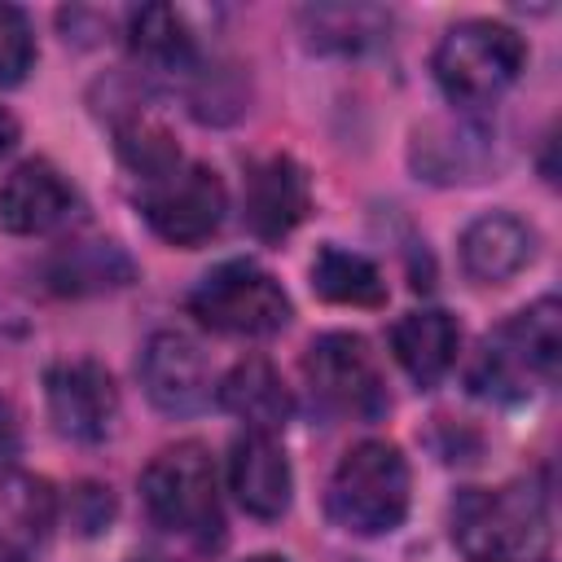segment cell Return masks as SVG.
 I'll return each instance as SVG.
<instances>
[{
	"mask_svg": "<svg viewBox=\"0 0 562 562\" xmlns=\"http://www.w3.org/2000/svg\"><path fill=\"white\" fill-rule=\"evenodd\" d=\"M448 527L465 562H540L549 553V492L540 479L461 487Z\"/></svg>",
	"mask_w": 562,
	"mask_h": 562,
	"instance_id": "cell-1",
	"label": "cell"
},
{
	"mask_svg": "<svg viewBox=\"0 0 562 562\" xmlns=\"http://www.w3.org/2000/svg\"><path fill=\"white\" fill-rule=\"evenodd\" d=\"M562 360V303L536 299L483 338L470 364V391L487 400H527L531 382H553Z\"/></svg>",
	"mask_w": 562,
	"mask_h": 562,
	"instance_id": "cell-2",
	"label": "cell"
},
{
	"mask_svg": "<svg viewBox=\"0 0 562 562\" xmlns=\"http://www.w3.org/2000/svg\"><path fill=\"white\" fill-rule=\"evenodd\" d=\"M408 461L386 439H364L342 452L329 474L325 509L351 536H386L408 514Z\"/></svg>",
	"mask_w": 562,
	"mask_h": 562,
	"instance_id": "cell-3",
	"label": "cell"
},
{
	"mask_svg": "<svg viewBox=\"0 0 562 562\" xmlns=\"http://www.w3.org/2000/svg\"><path fill=\"white\" fill-rule=\"evenodd\" d=\"M527 66V44L514 26L492 22V18H465L443 31L435 44L430 70L443 97L461 110H479L496 101Z\"/></svg>",
	"mask_w": 562,
	"mask_h": 562,
	"instance_id": "cell-4",
	"label": "cell"
},
{
	"mask_svg": "<svg viewBox=\"0 0 562 562\" xmlns=\"http://www.w3.org/2000/svg\"><path fill=\"white\" fill-rule=\"evenodd\" d=\"M140 501L154 527L211 544L224 527L220 518V492H215V461L202 443H176L162 448L145 474H140Z\"/></svg>",
	"mask_w": 562,
	"mask_h": 562,
	"instance_id": "cell-5",
	"label": "cell"
},
{
	"mask_svg": "<svg viewBox=\"0 0 562 562\" xmlns=\"http://www.w3.org/2000/svg\"><path fill=\"white\" fill-rule=\"evenodd\" d=\"M189 312L215 329V334H233V338H268L277 329L290 325V294L281 290V281L272 272H263L250 259H228L220 268H211L193 294H189Z\"/></svg>",
	"mask_w": 562,
	"mask_h": 562,
	"instance_id": "cell-6",
	"label": "cell"
},
{
	"mask_svg": "<svg viewBox=\"0 0 562 562\" xmlns=\"http://www.w3.org/2000/svg\"><path fill=\"white\" fill-rule=\"evenodd\" d=\"M303 373H307L312 400H321L338 417L378 422L391 408L378 360H373V351L360 334H321V338H312V347L303 356Z\"/></svg>",
	"mask_w": 562,
	"mask_h": 562,
	"instance_id": "cell-7",
	"label": "cell"
},
{
	"mask_svg": "<svg viewBox=\"0 0 562 562\" xmlns=\"http://www.w3.org/2000/svg\"><path fill=\"white\" fill-rule=\"evenodd\" d=\"M224 211H228L224 180L206 162H180L176 171L145 184V193H140L145 224L167 246H184V250L215 237L224 224Z\"/></svg>",
	"mask_w": 562,
	"mask_h": 562,
	"instance_id": "cell-8",
	"label": "cell"
},
{
	"mask_svg": "<svg viewBox=\"0 0 562 562\" xmlns=\"http://www.w3.org/2000/svg\"><path fill=\"white\" fill-rule=\"evenodd\" d=\"M53 430L75 443H101L119 422V386L97 360H61L44 378Z\"/></svg>",
	"mask_w": 562,
	"mask_h": 562,
	"instance_id": "cell-9",
	"label": "cell"
},
{
	"mask_svg": "<svg viewBox=\"0 0 562 562\" xmlns=\"http://www.w3.org/2000/svg\"><path fill=\"white\" fill-rule=\"evenodd\" d=\"M136 373L149 404L167 417H189L211 400V364L202 347L180 329H158L145 342Z\"/></svg>",
	"mask_w": 562,
	"mask_h": 562,
	"instance_id": "cell-10",
	"label": "cell"
},
{
	"mask_svg": "<svg viewBox=\"0 0 562 562\" xmlns=\"http://www.w3.org/2000/svg\"><path fill=\"white\" fill-rule=\"evenodd\" d=\"M75 189L70 180L44 162V158H26L22 167H13L0 184V228L13 237H40L53 233L70 220L75 211Z\"/></svg>",
	"mask_w": 562,
	"mask_h": 562,
	"instance_id": "cell-11",
	"label": "cell"
},
{
	"mask_svg": "<svg viewBox=\"0 0 562 562\" xmlns=\"http://www.w3.org/2000/svg\"><path fill=\"white\" fill-rule=\"evenodd\" d=\"M241 206H246V224H250V233L259 241H281L285 233H294L303 224V215L312 206L307 171L285 154L259 158L246 171Z\"/></svg>",
	"mask_w": 562,
	"mask_h": 562,
	"instance_id": "cell-12",
	"label": "cell"
},
{
	"mask_svg": "<svg viewBox=\"0 0 562 562\" xmlns=\"http://www.w3.org/2000/svg\"><path fill=\"white\" fill-rule=\"evenodd\" d=\"M228 487H233L237 505L250 518L272 522V518H281L290 509L294 474H290V461H285L277 435L241 430L233 439V452H228Z\"/></svg>",
	"mask_w": 562,
	"mask_h": 562,
	"instance_id": "cell-13",
	"label": "cell"
},
{
	"mask_svg": "<svg viewBox=\"0 0 562 562\" xmlns=\"http://www.w3.org/2000/svg\"><path fill=\"white\" fill-rule=\"evenodd\" d=\"M492 158V132L474 123L470 114L430 119L413 132V167L426 180L452 184V180H479Z\"/></svg>",
	"mask_w": 562,
	"mask_h": 562,
	"instance_id": "cell-14",
	"label": "cell"
},
{
	"mask_svg": "<svg viewBox=\"0 0 562 562\" xmlns=\"http://www.w3.org/2000/svg\"><path fill=\"white\" fill-rule=\"evenodd\" d=\"M536 259V233L509 211L479 215L461 233V268L483 285H505Z\"/></svg>",
	"mask_w": 562,
	"mask_h": 562,
	"instance_id": "cell-15",
	"label": "cell"
},
{
	"mask_svg": "<svg viewBox=\"0 0 562 562\" xmlns=\"http://www.w3.org/2000/svg\"><path fill=\"white\" fill-rule=\"evenodd\" d=\"M457 347H461V325L443 307H422L391 325V356L417 386H435L452 369Z\"/></svg>",
	"mask_w": 562,
	"mask_h": 562,
	"instance_id": "cell-16",
	"label": "cell"
},
{
	"mask_svg": "<svg viewBox=\"0 0 562 562\" xmlns=\"http://www.w3.org/2000/svg\"><path fill=\"white\" fill-rule=\"evenodd\" d=\"M220 404L237 422H246V430H263V435H277L290 422V408H294L281 373L263 356L237 360L228 369V378L220 382Z\"/></svg>",
	"mask_w": 562,
	"mask_h": 562,
	"instance_id": "cell-17",
	"label": "cell"
},
{
	"mask_svg": "<svg viewBox=\"0 0 562 562\" xmlns=\"http://www.w3.org/2000/svg\"><path fill=\"white\" fill-rule=\"evenodd\" d=\"M57 522V496L48 479L26 474V470H4L0 474V536L31 558Z\"/></svg>",
	"mask_w": 562,
	"mask_h": 562,
	"instance_id": "cell-18",
	"label": "cell"
},
{
	"mask_svg": "<svg viewBox=\"0 0 562 562\" xmlns=\"http://www.w3.org/2000/svg\"><path fill=\"white\" fill-rule=\"evenodd\" d=\"M132 281V259L114 241H75L48 259V285L57 294H101Z\"/></svg>",
	"mask_w": 562,
	"mask_h": 562,
	"instance_id": "cell-19",
	"label": "cell"
},
{
	"mask_svg": "<svg viewBox=\"0 0 562 562\" xmlns=\"http://www.w3.org/2000/svg\"><path fill=\"white\" fill-rule=\"evenodd\" d=\"M312 290L325 299V303H347V307H382L386 303V281L382 272L356 255V250H342V246H321L316 259H312Z\"/></svg>",
	"mask_w": 562,
	"mask_h": 562,
	"instance_id": "cell-20",
	"label": "cell"
},
{
	"mask_svg": "<svg viewBox=\"0 0 562 562\" xmlns=\"http://www.w3.org/2000/svg\"><path fill=\"white\" fill-rule=\"evenodd\" d=\"M299 18L307 40L334 53H360L391 31V13L378 4H316V9H303Z\"/></svg>",
	"mask_w": 562,
	"mask_h": 562,
	"instance_id": "cell-21",
	"label": "cell"
},
{
	"mask_svg": "<svg viewBox=\"0 0 562 562\" xmlns=\"http://www.w3.org/2000/svg\"><path fill=\"white\" fill-rule=\"evenodd\" d=\"M127 44L149 66H162V70L193 66V31H189L184 13H176L171 4L132 9V18H127Z\"/></svg>",
	"mask_w": 562,
	"mask_h": 562,
	"instance_id": "cell-22",
	"label": "cell"
},
{
	"mask_svg": "<svg viewBox=\"0 0 562 562\" xmlns=\"http://www.w3.org/2000/svg\"><path fill=\"white\" fill-rule=\"evenodd\" d=\"M114 145H119V158H123L145 184H154V180H162L167 171L180 167V149H176L171 132H167L158 119H149V114H127V119H119Z\"/></svg>",
	"mask_w": 562,
	"mask_h": 562,
	"instance_id": "cell-23",
	"label": "cell"
},
{
	"mask_svg": "<svg viewBox=\"0 0 562 562\" xmlns=\"http://www.w3.org/2000/svg\"><path fill=\"white\" fill-rule=\"evenodd\" d=\"M35 66V31L18 4H0V88H13Z\"/></svg>",
	"mask_w": 562,
	"mask_h": 562,
	"instance_id": "cell-24",
	"label": "cell"
},
{
	"mask_svg": "<svg viewBox=\"0 0 562 562\" xmlns=\"http://www.w3.org/2000/svg\"><path fill=\"white\" fill-rule=\"evenodd\" d=\"M13 145H18V119H13V114L0 105V158H4Z\"/></svg>",
	"mask_w": 562,
	"mask_h": 562,
	"instance_id": "cell-25",
	"label": "cell"
},
{
	"mask_svg": "<svg viewBox=\"0 0 562 562\" xmlns=\"http://www.w3.org/2000/svg\"><path fill=\"white\" fill-rule=\"evenodd\" d=\"M4 452H13V422H9V408H4V400H0V457Z\"/></svg>",
	"mask_w": 562,
	"mask_h": 562,
	"instance_id": "cell-26",
	"label": "cell"
},
{
	"mask_svg": "<svg viewBox=\"0 0 562 562\" xmlns=\"http://www.w3.org/2000/svg\"><path fill=\"white\" fill-rule=\"evenodd\" d=\"M0 562H26V558H22V553H18V549H13V544L0 536Z\"/></svg>",
	"mask_w": 562,
	"mask_h": 562,
	"instance_id": "cell-27",
	"label": "cell"
},
{
	"mask_svg": "<svg viewBox=\"0 0 562 562\" xmlns=\"http://www.w3.org/2000/svg\"><path fill=\"white\" fill-rule=\"evenodd\" d=\"M246 562H285V558H272V553H263V558H246Z\"/></svg>",
	"mask_w": 562,
	"mask_h": 562,
	"instance_id": "cell-28",
	"label": "cell"
}]
</instances>
